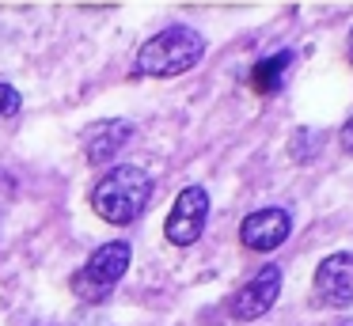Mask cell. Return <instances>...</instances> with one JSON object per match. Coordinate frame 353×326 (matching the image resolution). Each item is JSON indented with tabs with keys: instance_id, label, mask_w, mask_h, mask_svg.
I'll use <instances>...</instances> for the list:
<instances>
[{
	"instance_id": "8",
	"label": "cell",
	"mask_w": 353,
	"mask_h": 326,
	"mask_svg": "<svg viewBox=\"0 0 353 326\" xmlns=\"http://www.w3.org/2000/svg\"><path fill=\"white\" fill-rule=\"evenodd\" d=\"M133 136V125L122 118H107V121H95V125L84 129V156L88 163H107L122 152V144Z\"/></svg>"
},
{
	"instance_id": "12",
	"label": "cell",
	"mask_w": 353,
	"mask_h": 326,
	"mask_svg": "<svg viewBox=\"0 0 353 326\" xmlns=\"http://www.w3.org/2000/svg\"><path fill=\"white\" fill-rule=\"evenodd\" d=\"M350 61H353V30H350Z\"/></svg>"
},
{
	"instance_id": "7",
	"label": "cell",
	"mask_w": 353,
	"mask_h": 326,
	"mask_svg": "<svg viewBox=\"0 0 353 326\" xmlns=\"http://www.w3.org/2000/svg\"><path fill=\"white\" fill-rule=\"evenodd\" d=\"M292 232V216L289 209H259L239 224V243L247 250H277Z\"/></svg>"
},
{
	"instance_id": "6",
	"label": "cell",
	"mask_w": 353,
	"mask_h": 326,
	"mask_svg": "<svg viewBox=\"0 0 353 326\" xmlns=\"http://www.w3.org/2000/svg\"><path fill=\"white\" fill-rule=\"evenodd\" d=\"M315 300L323 307H345L353 303V254L338 250L327 254L315 269Z\"/></svg>"
},
{
	"instance_id": "2",
	"label": "cell",
	"mask_w": 353,
	"mask_h": 326,
	"mask_svg": "<svg viewBox=\"0 0 353 326\" xmlns=\"http://www.w3.org/2000/svg\"><path fill=\"white\" fill-rule=\"evenodd\" d=\"M205 57V38L190 27H168L152 34L137 50L133 72L137 76H183Z\"/></svg>"
},
{
	"instance_id": "5",
	"label": "cell",
	"mask_w": 353,
	"mask_h": 326,
	"mask_svg": "<svg viewBox=\"0 0 353 326\" xmlns=\"http://www.w3.org/2000/svg\"><path fill=\"white\" fill-rule=\"evenodd\" d=\"M281 296V265H262L251 281L236 292L232 300V318L239 323H251V318H262Z\"/></svg>"
},
{
	"instance_id": "1",
	"label": "cell",
	"mask_w": 353,
	"mask_h": 326,
	"mask_svg": "<svg viewBox=\"0 0 353 326\" xmlns=\"http://www.w3.org/2000/svg\"><path fill=\"white\" fill-rule=\"evenodd\" d=\"M148 197H152V174L133 163H118L99 179L92 194V209L107 224H133L145 212Z\"/></svg>"
},
{
	"instance_id": "9",
	"label": "cell",
	"mask_w": 353,
	"mask_h": 326,
	"mask_svg": "<svg viewBox=\"0 0 353 326\" xmlns=\"http://www.w3.org/2000/svg\"><path fill=\"white\" fill-rule=\"evenodd\" d=\"M289 65H292V53L289 50L262 57L259 65L251 68V88L259 91V95H274V91L281 88V80L289 76Z\"/></svg>"
},
{
	"instance_id": "11",
	"label": "cell",
	"mask_w": 353,
	"mask_h": 326,
	"mask_svg": "<svg viewBox=\"0 0 353 326\" xmlns=\"http://www.w3.org/2000/svg\"><path fill=\"white\" fill-rule=\"evenodd\" d=\"M338 144H342V152H350V156H353V118L342 125V133H338Z\"/></svg>"
},
{
	"instance_id": "4",
	"label": "cell",
	"mask_w": 353,
	"mask_h": 326,
	"mask_svg": "<svg viewBox=\"0 0 353 326\" xmlns=\"http://www.w3.org/2000/svg\"><path fill=\"white\" fill-rule=\"evenodd\" d=\"M205 216H209V194L201 186H186L183 194L171 205V216L163 224V235H168L175 247H194L205 232Z\"/></svg>"
},
{
	"instance_id": "13",
	"label": "cell",
	"mask_w": 353,
	"mask_h": 326,
	"mask_svg": "<svg viewBox=\"0 0 353 326\" xmlns=\"http://www.w3.org/2000/svg\"><path fill=\"white\" fill-rule=\"evenodd\" d=\"M342 326H353V318H342Z\"/></svg>"
},
{
	"instance_id": "10",
	"label": "cell",
	"mask_w": 353,
	"mask_h": 326,
	"mask_svg": "<svg viewBox=\"0 0 353 326\" xmlns=\"http://www.w3.org/2000/svg\"><path fill=\"white\" fill-rule=\"evenodd\" d=\"M19 114V91L8 88V83H0V121Z\"/></svg>"
},
{
	"instance_id": "3",
	"label": "cell",
	"mask_w": 353,
	"mask_h": 326,
	"mask_svg": "<svg viewBox=\"0 0 353 326\" xmlns=\"http://www.w3.org/2000/svg\"><path fill=\"white\" fill-rule=\"evenodd\" d=\"M130 262H133V247H130V243H122V239L103 243V247L95 250V254L88 258L77 273H72V292H77V300H84V303L107 300V296L118 288V281L125 277Z\"/></svg>"
}]
</instances>
